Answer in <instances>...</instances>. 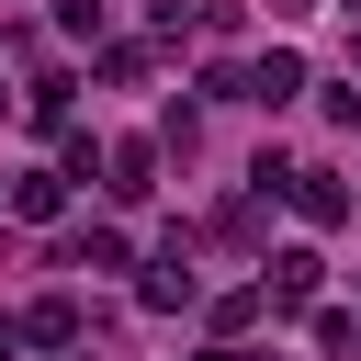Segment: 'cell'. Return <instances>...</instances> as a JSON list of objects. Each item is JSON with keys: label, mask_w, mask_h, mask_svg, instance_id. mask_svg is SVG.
Instances as JSON below:
<instances>
[{"label": "cell", "mask_w": 361, "mask_h": 361, "mask_svg": "<svg viewBox=\"0 0 361 361\" xmlns=\"http://www.w3.org/2000/svg\"><path fill=\"white\" fill-rule=\"evenodd\" d=\"M102 192H113V203H147V192H158V147H147V135H113V147H102Z\"/></svg>", "instance_id": "obj_1"}, {"label": "cell", "mask_w": 361, "mask_h": 361, "mask_svg": "<svg viewBox=\"0 0 361 361\" xmlns=\"http://www.w3.org/2000/svg\"><path fill=\"white\" fill-rule=\"evenodd\" d=\"M135 293H147V305H158V316H180V305H192V293H203V282H192V237H169V248H158V259H147V282H135Z\"/></svg>", "instance_id": "obj_2"}, {"label": "cell", "mask_w": 361, "mask_h": 361, "mask_svg": "<svg viewBox=\"0 0 361 361\" xmlns=\"http://www.w3.org/2000/svg\"><path fill=\"white\" fill-rule=\"evenodd\" d=\"M293 90H305V56H293V45H271L259 68H237V102H271V113H282Z\"/></svg>", "instance_id": "obj_3"}, {"label": "cell", "mask_w": 361, "mask_h": 361, "mask_svg": "<svg viewBox=\"0 0 361 361\" xmlns=\"http://www.w3.org/2000/svg\"><path fill=\"white\" fill-rule=\"evenodd\" d=\"M11 214H23V226H56V214H68V169H23V180H11Z\"/></svg>", "instance_id": "obj_4"}, {"label": "cell", "mask_w": 361, "mask_h": 361, "mask_svg": "<svg viewBox=\"0 0 361 361\" xmlns=\"http://www.w3.org/2000/svg\"><path fill=\"white\" fill-rule=\"evenodd\" d=\"M282 203H293L305 226H338V214H350V192H338L327 169H293V180H282Z\"/></svg>", "instance_id": "obj_5"}, {"label": "cell", "mask_w": 361, "mask_h": 361, "mask_svg": "<svg viewBox=\"0 0 361 361\" xmlns=\"http://www.w3.org/2000/svg\"><path fill=\"white\" fill-rule=\"evenodd\" d=\"M316 271H327L316 248H282V259L259 271V305H305V293H316Z\"/></svg>", "instance_id": "obj_6"}, {"label": "cell", "mask_w": 361, "mask_h": 361, "mask_svg": "<svg viewBox=\"0 0 361 361\" xmlns=\"http://www.w3.org/2000/svg\"><path fill=\"white\" fill-rule=\"evenodd\" d=\"M11 327H23V338H45V350H68V338H79V293H45V305H34V316H11Z\"/></svg>", "instance_id": "obj_7"}, {"label": "cell", "mask_w": 361, "mask_h": 361, "mask_svg": "<svg viewBox=\"0 0 361 361\" xmlns=\"http://www.w3.org/2000/svg\"><path fill=\"white\" fill-rule=\"evenodd\" d=\"M68 259H79V271H124V237H113V226H90V237H79Z\"/></svg>", "instance_id": "obj_8"}, {"label": "cell", "mask_w": 361, "mask_h": 361, "mask_svg": "<svg viewBox=\"0 0 361 361\" xmlns=\"http://www.w3.org/2000/svg\"><path fill=\"white\" fill-rule=\"evenodd\" d=\"M0 361H23V327H11V316H0Z\"/></svg>", "instance_id": "obj_9"}, {"label": "cell", "mask_w": 361, "mask_h": 361, "mask_svg": "<svg viewBox=\"0 0 361 361\" xmlns=\"http://www.w3.org/2000/svg\"><path fill=\"white\" fill-rule=\"evenodd\" d=\"M203 361H248V350H226V338H214V350H203Z\"/></svg>", "instance_id": "obj_10"}, {"label": "cell", "mask_w": 361, "mask_h": 361, "mask_svg": "<svg viewBox=\"0 0 361 361\" xmlns=\"http://www.w3.org/2000/svg\"><path fill=\"white\" fill-rule=\"evenodd\" d=\"M350 68H361V45H350Z\"/></svg>", "instance_id": "obj_11"}, {"label": "cell", "mask_w": 361, "mask_h": 361, "mask_svg": "<svg viewBox=\"0 0 361 361\" xmlns=\"http://www.w3.org/2000/svg\"><path fill=\"white\" fill-rule=\"evenodd\" d=\"M350 350H361V338H350Z\"/></svg>", "instance_id": "obj_12"}]
</instances>
